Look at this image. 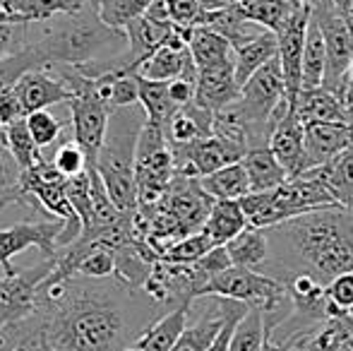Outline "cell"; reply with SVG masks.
Wrapping results in <instances>:
<instances>
[{
    "instance_id": "4",
    "label": "cell",
    "mask_w": 353,
    "mask_h": 351,
    "mask_svg": "<svg viewBox=\"0 0 353 351\" xmlns=\"http://www.w3.org/2000/svg\"><path fill=\"white\" fill-rule=\"evenodd\" d=\"M147 123V113L140 103L116 108L108 121L106 140L97 159V171L101 174L111 200L121 212H137V183H135V154L137 140Z\"/></svg>"
},
{
    "instance_id": "42",
    "label": "cell",
    "mask_w": 353,
    "mask_h": 351,
    "mask_svg": "<svg viewBox=\"0 0 353 351\" xmlns=\"http://www.w3.org/2000/svg\"><path fill=\"white\" fill-rule=\"evenodd\" d=\"M29 24H0V61L19 53L29 43Z\"/></svg>"
},
{
    "instance_id": "17",
    "label": "cell",
    "mask_w": 353,
    "mask_h": 351,
    "mask_svg": "<svg viewBox=\"0 0 353 351\" xmlns=\"http://www.w3.org/2000/svg\"><path fill=\"white\" fill-rule=\"evenodd\" d=\"M305 174L317 178L330 190L336 205L344 210H353V142L339 157L315 169H307Z\"/></svg>"
},
{
    "instance_id": "28",
    "label": "cell",
    "mask_w": 353,
    "mask_h": 351,
    "mask_svg": "<svg viewBox=\"0 0 353 351\" xmlns=\"http://www.w3.org/2000/svg\"><path fill=\"white\" fill-rule=\"evenodd\" d=\"M325 72H327V43L325 37H322L320 24L310 14V24H307V34H305V51H303V89L322 87L325 85Z\"/></svg>"
},
{
    "instance_id": "26",
    "label": "cell",
    "mask_w": 353,
    "mask_h": 351,
    "mask_svg": "<svg viewBox=\"0 0 353 351\" xmlns=\"http://www.w3.org/2000/svg\"><path fill=\"white\" fill-rule=\"evenodd\" d=\"M226 250L231 255V263L236 267H250L257 270L270 260V239L267 229H252L248 226L245 231L226 243Z\"/></svg>"
},
{
    "instance_id": "13",
    "label": "cell",
    "mask_w": 353,
    "mask_h": 351,
    "mask_svg": "<svg viewBox=\"0 0 353 351\" xmlns=\"http://www.w3.org/2000/svg\"><path fill=\"white\" fill-rule=\"evenodd\" d=\"M303 126H305L307 169L332 161L353 142V126L349 123H303Z\"/></svg>"
},
{
    "instance_id": "40",
    "label": "cell",
    "mask_w": 353,
    "mask_h": 351,
    "mask_svg": "<svg viewBox=\"0 0 353 351\" xmlns=\"http://www.w3.org/2000/svg\"><path fill=\"white\" fill-rule=\"evenodd\" d=\"M53 164H56V169L61 171L65 178H72V176H79L82 171H87V154L82 152V147L77 145V142H65V145H61L56 150V154H53Z\"/></svg>"
},
{
    "instance_id": "47",
    "label": "cell",
    "mask_w": 353,
    "mask_h": 351,
    "mask_svg": "<svg viewBox=\"0 0 353 351\" xmlns=\"http://www.w3.org/2000/svg\"><path fill=\"white\" fill-rule=\"evenodd\" d=\"M346 347H349V349L353 351V337H349V339H346Z\"/></svg>"
},
{
    "instance_id": "30",
    "label": "cell",
    "mask_w": 353,
    "mask_h": 351,
    "mask_svg": "<svg viewBox=\"0 0 353 351\" xmlns=\"http://www.w3.org/2000/svg\"><path fill=\"white\" fill-rule=\"evenodd\" d=\"M0 137H3V142L8 145L10 154L14 157V161H17L22 171L32 169L34 164H39V161L43 159L41 147L34 142L32 132H29L27 118H19V121L5 126L3 130H0Z\"/></svg>"
},
{
    "instance_id": "19",
    "label": "cell",
    "mask_w": 353,
    "mask_h": 351,
    "mask_svg": "<svg viewBox=\"0 0 353 351\" xmlns=\"http://www.w3.org/2000/svg\"><path fill=\"white\" fill-rule=\"evenodd\" d=\"M279 58V39L274 32H262L257 39L233 48V66H236L238 85H245L260 68H265L270 61Z\"/></svg>"
},
{
    "instance_id": "15",
    "label": "cell",
    "mask_w": 353,
    "mask_h": 351,
    "mask_svg": "<svg viewBox=\"0 0 353 351\" xmlns=\"http://www.w3.org/2000/svg\"><path fill=\"white\" fill-rule=\"evenodd\" d=\"M212 299L214 310H205L195 323L188 325L171 351H207L212 347L231 310V299H221V296H212Z\"/></svg>"
},
{
    "instance_id": "14",
    "label": "cell",
    "mask_w": 353,
    "mask_h": 351,
    "mask_svg": "<svg viewBox=\"0 0 353 351\" xmlns=\"http://www.w3.org/2000/svg\"><path fill=\"white\" fill-rule=\"evenodd\" d=\"M92 0H0V24L48 22L82 10Z\"/></svg>"
},
{
    "instance_id": "39",
    "label": "cell",
    "mask_w": 353,
    "mask_h": 351,
    "mask_svg": "<svg viewBox=\"0 0 353 351\" xmlns=\"http://www.w3.org/2000/svg\"><path fill=\"white\" fill-rule=\"evenodd\" d=\"M168 10V17L176 27L192 29L200 27L202 19H205L207 10L200 5V0H163Z\"/></svg>"
},
{
    "instance_id": "10",
    "label": "cell",
    "mask_w": 353,
    "mask_h": 351,
    "mask_svg": "<svg viewBox=\"0 0 353 351\" xmlns=\"http://www.w3.org/2000/svg\"><path fill=\"white\" fill-rule=\"evenodd\" d=\"M270 150L276 154L281 166L286 169L288 178H296L307 171L305 157V126L298 118L296 103H288L286 111L281 113L274 132L270 137Z\"/></svg>"
},
{
    "instance_id": "9",
    "label": "cell",
    "mask_w": 353,
    "mask_h": 351,
    "mask_svg": "<svg viewBox=\"0 0 353 351\" xmlns=\"http://www.w3.org/2000/svg\"><path fill=\"white\" fill-rule=\"evenodd\" d=\"M307 24H310V3L286 24V29L276 34V39H279V61L291 103H296L298 94L303 89V51H305Z\"/></svg>"
},
{
    "instance_id": "48",
    "label": "cell",
    "mask_w": 353,
    "mask_h": 351,
    "mask_svg": "<svg viewBox=\"0 0 353 351\" xmlns=\"http://www.w3.org/2000/svg\"><path fill=\"white\" fill-rule=\"evenodd\" d=\"M341 351H351L349 347H346V342H344V349H341Z\"/></svg>"
},
{
    "instance_id": "12",
    "label": "cell",
    "mask_w": 353,
    "mask_h": 351,
    "mask_svg": "<svg viewBox=\"0 0 353 351\" xmlns=\"http://www.w3.org/2000/svg\"><path fill=\"white\" fill-rule=\"evenodd\" d=\"M241 97V85L236 80V66L233 61L221 63L216 68H207L197 75L195 103L212 113L223 111Z\"/></svg>"
},
{
    "instance_id": "46",
    "label": "cell",
    "mask_w": 353,
    "mask_h": 351,
    "mask_svg": "<svg viewBox=\"0 0 353 351\" xmlns=\"http://www.w3.org/2000/svg\"><path fill=\"white\" fill-rule=\"evenodd\" d=\"M236 3H241V0H200V5L205 10H223V8H231V5H236Z\"/></svg>"
},
{
    "instance_id": "32",
    "label": "cell",
    "mask_w": 353,
    "mask_h": 351,
    "mask_svg": "<svg viewBox=\"0 0 353 351\" xmlns=\"http://www.w3.org/2000/svg\"><path fill=\"white\" fill-rule=\"evenodd\" d=\"M101 19L113 29L125 32V27L132 19L147 14V10L152 8L157 0H97Z\"/></svg>"
},
{
    "instance_id": "5",
    "label": "cell",
    "mask_w": 353,
    "mask_h": 351,
    "mask_svg": "<svg viewBox=\"0 0 353 351\" xmlns=\"http://www.w3.org/2000/svg\"><path fill=\"white\" fill-rule=\"evenodd\" d=\"M173 176H176V161H173V150L166 130L144 123L135 154V183L140 207L157 205L168 190Z\"/></svg>"
},
{
    "instance_id": "35",
    "label": "cell",
    "mask_w": 353,
    "mask_h": 351,
    "mask_svg": "<svg viewBox=\"0 0 353 351\" xmlns=\"http://www.w3.org/2000/svg\"><path fill=\"white\" fill-rule=\"evenodd\" d=\"M68 200H70L74 214L82 221V231L94 226V202H92V178L89 171L68 178Z\"/></svg>"
},
{
    "instance_id": "1",
    "label": "cell",
    "mask_w": 353,
    "mask_h": 351,
    "mask_svg": "<svg viewBox=\"0 0 353 351\" xmlns=\"http://www.w3.org/2000/svg\"><path fill=\"white\" fill-rule=\"evenodd\" d=\"M149 308L161 305L116 277H61L53 270L39 286L29 318L46 351H130L157 320Z\"/></svg>"
},
{
    "instance_id": "22",
    "label": "cell",
    "mask_w": 353,
    "mask_h": 351,
    "mask_svg": "<svg viewBox=\"0 0 353 351\" xmlns=\"http://www.w3.org/2000/svg\"><path fill=\"white\" fill-rule=\"evenodd\" d=\"M210 135H214V113L197 106L195 101L178 108L166 128V137L171 145H185Z\"/></svg>"
},
{
    "instance_id": "37",
    "label": "cell",
    "mask_w": 353,
    "mask_h": 351,
    "mask_svg": "<svg viewBox=\"0 0 353 351\" xmlns=\"http://www.w3.org/2000/svg\"><path fill=\"white\" fill-rule=\"evenodd\" d=\"M346 339H349V332H346L344 323L339 318H332L307 339L301 351H341Z\"/></svg>"
},
{
    "instance_id": "18",
    "label": "cell",
    "mask_w": 353,
    "mask_h": 351,
    "mask_svg": "<svg viewBox=\"0 0 353 351\" xmlns=\"http://www.w3.org/2000/svg\"><path fill=\"white\" fill-rule=\"evenodd\" d=\"M190 305H176L168 313H163L161 318H157L147 330L137 337V342L132 344L135 351H171L176 347V342L181 339L183 330L188 328V313Z\"/></svg>"
},
{
    "instance_id": "33",
    "label": "cell",
    "mask_w": 353,
    "mask_h": 351,
    "mask_svg": "<svg viewBox=\"0 0 353 351\" xmlns=\"http://www.w3.org/2000/svg\"><path fill=\"white\" fill-rule=\"evenodd\" d=\"M12 202H27L22 192V169L0 137V210Z\"/></svg>"
},
{
    "instance_id": "36",
    "label": "cell",
    "mask_w": 353,
    "mask_h": 351,
    "mask_svg": "<svg viewBox=\"0 0 353 351\" xmlns=\"http://www.w3.org/2000/svg\"><path fill=\"white\" fill-rule=\"evenodd\" d=\"M29 70H41L37 56H34V51L29 46H24L22 51L14 53V56L3 58V61H0V94L12 85H17L19 77L27 75Z\"/></svg>"
},
{
    "instance_id": "41",
    "label": "cell",
    "mask_w": 353,
    "mask_h": 351,
    "mask_svg": "<svg viewBox=\"0 0 353 351\" xmlns=\"http://www.w3.org/2000/svg\"><path fill=\"white\" fill-rule=\"evenodd\" d=\"M327 299L332 305H336L344 313L353 310V272H344L336 279L327 284Z\"/></svg>"
},
{
    "instance_id": "44",
    "label": "cell",
    "mask_w": 353,
    "mask_h": 351,
    "mask_svg": "<svg viewBox=\"0 0 353 351\" xmlns=\"http://www.w3.org/2000/svg\"><path fill=\"white\" fill-rule=\"evenodd\" d=\"M195 92H197V82L185 80V77H178V80L168 82V94H171L173 103H176L178 108L195 101Z\"/></svg>"
},
{
    "instance_id": "38",
    "label": "cell",
    "mask_w": 353,
    "mask_h": 351,
    "mask_svg": "<svg viewBox=\"0 0 353 351\" xmlns=\"http://www.w3.org/2000/svg\"><path fill=\"white\" fill-rule=\"evenodd\" d=\"M27 126H29V132H32L34 142L39 147H48L53 142H58L63 132V123L58 121L56 116H51L48 111H34L27 116Z\"/></svg>"
},
{
    "instance_id": "20",
    "label": "cell",
    "mask_w": 353,
    "mask_h": 351,
    "mask_svg": "<svg viewBox=\"0 0 353 351\" xmlns=\"http://www.w3.org/2000/svg\"><path fill=\"white\" fill-rule=\"evenodd\" d=\"M305 5L307 0H241L238 8L250 22L260 24L267 32L279 34Z\"/></svg>"
},
{
    "instance_id": "43",
    "label": "cell",
    "mask_w": 353,
    "mask_h": 351,
    "mask_svg": "<svg viewBox=\"0 0 353 351\" xmlns=\"http://www.w3.org/2000/svg\"><path fill=\"white\" fill-rule=\"evenodd\" d=\"M19 118H27V116H24L22 101H19L17 92H14V85H12L0 94V128L10 126V123L19 121Z\"/></svg>"
},
{
    "instance_id": "31",
    "label": "cell",
    "mask_w": 353,
    "mask_h": 351,
    "mask_svg": "<svg viewBox=\"0 0 353 351\" xmlns=\"http://www.w3.org/2000/svg\"><path fill=\"white\" fill-rule=\"evenodd\" d=\"M267 342V323L262 308H248L236 325L228 351H262Z\"/></svg>"
},
{
    "instance_id": "45",
    "label": "cell",
    "mask_w": 353,
    "mask_h": 351,
    "mask_svg": "<svg viewBox=\"0 0 353 351\" xmlns=\"http://www.w3.org/2000/svg\"><path fill=\"white\" fill-rule=\"evenodd\" d=\"M344 103L346 108H349L351 118H353V63H351V70L349 75H346V92H344Z\"/></svg>"
},
{
    "instance_id": "34",
    "label": "cell",
    "mask_w": 353,
    "mask_h": 351,
    "mask_svg": "<svg viewBox=\"0 0 353 351\" xmlns=\"http://www.w3.org/2000/svg\"><path fill=\"white\" fill-rule=\"evenodd\" d=\"M212 248H216V243H214L210 239V234L202 229V231H197V234H190L183 241H178V243H173L171 248L161 255V260L171 265H192L200 258H205Z\"/></svg>"
},
{
    "instance_id": "3",
    "label": "cell",
    "mask_w": 353,
    "mask_h": 351,
    "mask_svg": "<svg viewBox=\"0 0 353 351\" xmlns=\"http://www.w3.org/2000/svg\"><path fill=\"white\" fill-rule=\"evenodd\" d=\"M43 32L27 46L34 51L39 68H82L97 61L101 48L116 41H125L128 37L121 29L108 27L99 12V3L92 0L82 10L70 14H61L58 22H41Z\"/></svg>"
},
{
    "instance_id": "23",
    "label": "cell",
    "mask_w": 353,
    "mask_h": 351,
    "mask_svg": "<svg viewBox=\"0 0 353 351\" xmlns=\"http://www.w3.org/2000/svg\"><path fill=\"white\" fill-rule=\"evenodd\" d=\"M188 48H190L197 70H207V68L233 61V43L210 27H192L188 37Z\"/></svg>"
},
{
    "instance_id": "8",
    "label": "cell",
    "mask_w": 353,
    "mask_h": 351,
    "mask_svg": "<svg viewBox=\"0 0 353 351\" xmlns=\"http://www.w3.org/2000/svg\"><path fill=\"white\" fill-rule=\"evenodd\" d=\"M171 150L173 161H176V174L190 178H205L228 164H238L248 154V147L223 140L219 135L200 137V140L185 142V145H171Z\"/></svg>"
},
{
    "instance_id": "16",
    "label": "cell",
    "mask_w": 353,
    "mask_h": 351,
    "mask_svg": "<svg viewBox=\"0 0 353 351\" xmlns=\"http://www.w3.org/2000/svg\"><path fill=\"white\" fill-rule=\"evenodd\" d=\"M296 113L303 123H349L353 126L346 103L325 87L303 89L296 99Z\"/></svg>"
},
{
    "instance_id": "25",
    "label": "cell",
    "mask_w": 353,
    "mask_h": 351,
    "mask_svg": "<svg viewBox=\"0 0 353 351\" xmlns=\"http://www.w3.org/2000/svg\"><path fill=\"white\" fill-rule=\"evenodd\" d=\"M248 229V217L241 200H214V207L205 221V231L216 245H226L241 231Z\"/></svg>"
},
{
    "instance_id": "6",
    "label": "cell",
    "mask_w": 353,
    "mask_h": 351,
    "mask_svg": "<svg viewBox=\"0 0 353 351\" xmlns=\"http://www.w3.org/2000/svg\"><path fill=\"white\" fill-rule=\"evenodd\" d=\"M56 258H46L34 267H19L14 274H5L0 270V330L8 325L19 323L34 310L39 286L46 281V277L56 270Z\"/></svg>"
},
{
    "instance_id": "29",
    "label": "cell",
    "mask_w": 353,
    "mask_h": 351,
    "mask_svg": "<svg viewBox=\"0 0 353 351\" xmlns=\"http://www.w3.org/2000/svg\"><path fill=\"white\" fill-rule=\"evenodd\" d=\"M140 106L147 113V123L163 128V130L178 111L171 94H168V82L147 80V77H140Z\"/></svg>"
},
{
    "instance_id": "27",
    "label": "cell",
    "mask_w": 353,
    "mask_h": 351,
    "mask_svg": "<svg viewBox=\"0 0 353 351\" xmlns=\"http://www.w3.org/2000/svg\"><path fill=\"white\" fill-rule=\"evenodd\" d=\"M200 183L214 200H243V197L252 192L250 178H248V171H245V166H243V161L228 164L210 176L200 178Z\"/></svg>"
},
{
    "instance_id": "21",
    "label": "cell",
    "mask_w": 353,
    "mask_h": 351,
    "mask_svg": "<svg viewBox=\"0 0 353 351\" xmlns=\"http://www.w3.org/2000/svg\"><path fill=\"white\" fill-rule=\"evenodd\" d=\"M200 27H210L214 32L221 34V37H226L228 41L233 43V48L243 46V43L257 39L262 32H267V29H262L260 24L248 19L245 14L241 12L238 3L231 5V8H223V10H212V12L207 10Z\"/></svg>"
},
{
    "instance_id": "11",
    "label": "cell",
    "mask_w": 353,
    "mask_h": 351,
    "mask_svg": "<svg viewBox=\"0 0 353 351\" xmlns=\"http://www.w3.org/2000/svg\"><path fill=\"white\" fill-rule=\"evenodd\" d=\"M19 101H22L24 116L34 111H46L51 103H63L72 99V89L56 70H29L14 85Z\"/></svg>"
},
{
    "instance_id": "2",
    "label": "cell",
    "mask_w": 353,
    "mask_h": 351,
    "mask_svg": "<svg viewBox=\"0 0 353 351\" xmlns=\"http://www.w3.org/2000/svg\"><path fill=\"white\" fill-rule=\"evenodd\" d=\"M270 260L257 267L281 284L291 274L305 272L320 284H330L353 272V210H322L296 217L267 229Z\"/></svg>"
},
{
    "instance_id": "7",
    "label": "cell",
    "mask_w": 353,
    "mask_h": 351,
    "mask_svg": "<svg viewBox=\"0 0 353 351\" xmlns=\"http://www.w3.org/2000/svg\"><path fill=\"white\" fill-rule=\"evenodd\" d=\"M65 231L63 219L48 221H17L0 229V270L14 274L19 267H12V258L27 248H39L43 258H56L61 253V236Z\"/></svg>"
},
{
    "instance_id": "24",
    "label": "cell",
    "mask_w": 353,
    "mask_h": 351,
    "mask_svg": "<svg viewBox=\"0 0 353 351\" xmlns=\"http://www.w3.org/2000/svg\"><path fill=\"white\" fill-rule=\"evenodd\" d=\"M243 166L250 178V190L252 192H265L274 190L281 183L288 181L286 169L281 166V161L276 159V154L270 147H252L248 150V154L243 157Z\"/></svg>"
}]
</instances>
